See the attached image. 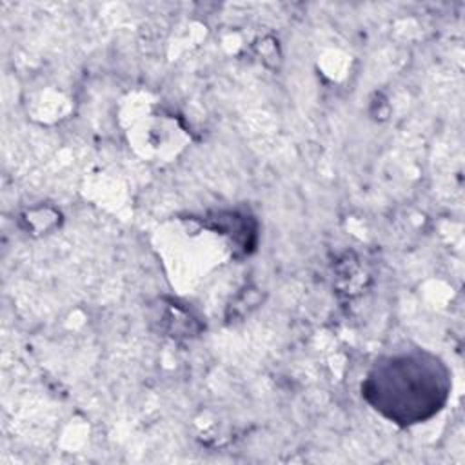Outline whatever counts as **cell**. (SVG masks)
Masks as SVG:
<instances>
[{
	"mask_svg": "<svg viewBox=\"0 0 465 465\" xmlns=\"http://www.w3.org/2000/svg\"><path fill=\"white\" fill-rule=\"evenodd\" d=\"M361 392L389 421L414 425L432 418L447 403L450 372L441 358L425 349L398 351L374 361Z\"/></svg>",
	"mask_w": 465,
	"mask_h": 465,
	"instance_id": "obj_1",
	"label": "cell"
}]
</instances>
